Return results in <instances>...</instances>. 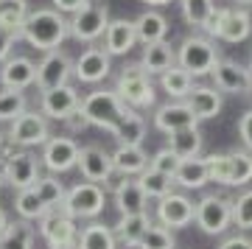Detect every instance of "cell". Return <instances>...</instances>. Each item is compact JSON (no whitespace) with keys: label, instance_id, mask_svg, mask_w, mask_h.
I'll list each match as a JSON object with an SVG mask.
<instances>
[{"label":"cell","instance_id":"cell-7","mask_svg":"<svg viewBox=\"0 0 252 249\" xmlns=\"http://www.w3.org/2000/svg\"><path fill=\"white\" fill-rule=\"evenodd\" d=\"M6 143H11L14 149H34V146H45L54 134H51V124L42 112L28 109L17 121H11L9 129L3 132Z\"/></svg>","mask_w":252,"mask_h":249},{"label":"cell","instance_id":"cell-20","mask_svg":"<svg viewBox=\"0 0 252 249\" xmlns=\"http://www.w3.org/2000/svg\"><path fill=\"white\" fill-rule=\"evenodd\" d=\"M137 45V31L135 20H109L107 31H104V51L109 56H126Z\"/></svg>","mask_w":252,"mask_h":249},{"label":"cell","instance_id":"cell-47","mask_svg":"<svg viewBox=\"0 0 252 249\" xmlns=\"http://www.w3.org/2000/svg\"><path fill=\"white\" fill-rule=\"evenodd\" d=\"M54 3L56 11H62V14H76L79 9H84L90 0H51Z\"/></svg>","mask_w":252,"mask_h":249},{"label":"cell","instance_id":"cell-14","mask_svg":"<svg viewBox=\"0 0 252 249\" xmlns=\"http://www.w3.org/2000/svg\"><path fill=\"white\" fill-rule=\"evenodd\" d=\"M79 152H81V146L73 140V137H51V140L42 146L39 162H42L51 174H64V171L76 168Z\"/></svg>","mask_w":252,"mask_h":249},{"label":"cell","instance_id":"cell-6","mask_svg":"<svg viewBox=\"0 0 252 249\" xmlns=\"http://www.w3.org/2000/svg\"><path fill=\"white\" fill-rule=\"evenodd\" d=\"M177 64L182 70H188L193 79L199 76H210L213 67L219 64V54H216V45L210 42L207 36H185L182 45L177 48Z\"/></svg>","mask_w":252,"mask_h":249},{"label":"cell","instance_id":"cell-48","mask_svg":"<svg viewBox=\"0 0 252 249\" xmlns=\"http://www.w3.org/2000/svg\"><path fill=\"white\" fill-rule=\"evenodd\" d=\"M219 249H252V238L247 235H230L219 244Z\"/></svg>","mask_w":252,"mask_h":249},{"label":"cell","instance_id":"cell-1","mask_svg":"<svg viewBox=\"0 0 252 249\" xmlns=\"http://www.w3.org/2000/svg\"><path fill=\"white\" fill-rule=\"evenodd\" d=\"M20 34H23V42H28L34 51L48 54V51L62 48V42L70 36V31H67V17H64L62 11L36 9L26 17Z\"/></svg>","mask_w":252,"mask_h":249},{"label":"cell","instance_id":"cell-52","mask_svg":"<svg viewBox=\"0 0 252 249\" xmlns=\"http://www.w3.org/2000/svg\"><path fill=\"white\" fill-rule=\"evenodd\" d=\"M233 3H241V6H250L252 0H233Z\"/></svg>","mask_w":252,"mask_h":249},{"label":"cell","instance_id":"cell-4","mask_svg":"<svg viewBox=\"0 0 252 249\" xmlns=\"http://www.w3.org/2000/svg\"><path fill=\"white\" fill-rule=\"evenodd\" d=\"M210 182L227 187H241L252 182V154L250 152H230V154H210L207 157Z\"/></svg>","mask_w":252,"mask_h":249},{"label":"cell","instance_id":"cell-30","mask_svg":"<svg viewBox=\"0 0 252 249\" xmlns=\"http://www.w3.org/2000/svg\"><path fill=\"white\" fill-rule=\"evenodd\" d=\"M34 221H26V218H14L0 232V249H34Z\"/></svg>","mask_w":252,"mask_h":249},{"label":"cell","instance_id":"cell-28","mask_svg":"<svg viewBox=\"0 0 252 249\" xmlns=\"http://www.w3.org/2000/svg\"><path fill=\"white\" fill-rule=\"evenodd\" d=\"M210 182V171H207V157H190L182 160L177 174H174V185L185 187V190H199Z\"/></svg>","mask_w":252,"mask_h":249},{"label":"cell","instance_id":"cell-29","mask_svg":"<svg viewBox=\"0 0 252 249\" xmlns=\"http://www.w3.org/2000/svg\"><path fill=\"white\" fill-rule=\"evenodd\" d=\"M135 31H137V42H143V45L165 42V36H168V20L162 17L160 11L146 9L135 20Z\"/></svg>","mask_w":252,"mask_h":249},{"label":"cell","instance_id":"cell-23","mask_svg":"<svg viewBox=\"0 0 252 249\" xmlns=\"http://www.w3.org/2000/svg\"><path fill=\"white\" fill-rule=\"evenodd\" d=\"M252 31V20L244 9H221V20L216 28V39L224 42H244Z\"/></svg>","mask_w":252,"mask_h":249},{"label":"cell","instance_id":"cell-44","mask_svg":"<svg viewBox=\"0 0 252 249\" xmlns=\"http://www.w3.org/2000/svg\"><path fill=\"white\" fill-rule=\"evenodd\" d=\"M23 36L20 34H11V31H6V28H0V64L6 62L11 56V51H14V42H20Z\"/></svg>","mask_w":252,"mask_h":249},{"label":"cell","instance_id":"cell-31","mask_svg":"<svg viewBox=\"0 0 252 249\" xmlns=\"http://www.w3.org/2000/svg\"><path fill=\"white\" fill-rule=\"evenodd\" d=\"M202 132L199 126H188V129H177V132L168 134V149H171L180 160H190V157H199L202 152Z\"/></svg>","mask_w":252,"mask_h":249},{"label":"cell","instance_id":"cell-2","mask_svg":"<svg viewBox=\"0 0 252 249\" xmlns=\"http://www.w3.org/2000/svg\"><path fill=\"white\" fill-rule=\"evenodd\" d=\"M79 109H81V115L90 121V126H98V129H104L109 134L121 126V121H126L135 112L132 107H126L124 101L118 98L115 90H95L90 95H84Z\"/></svg>","mask_w":252,"mask_h":249},{"label":"cell","instance_id":"cell-11","mask_svg":"<svg viewBox=\"0 0 252 249\" xmlns=\"http://www.w3.org/2000/svg\"><path fill=\"white\" fill-rule=\"evenodd\" d=\"M70 79H73V59L62 48L42 54V59L36 64V81H34V87L39 93L64 87V84H70Z\"/></svg>","mask_w":252,"mask_h":249},{"label":"cell","instance_id":"cell-26","mask_svg":"<svg viewBox=\"0 0 252 249\" xmlns=\"http://www.w3.org/2000/svg\"><path fill=\"white\" fill-rule=\"evenodd\" d=\"M185 107L196 115V121H210L221 112V93L216 87H193L185 98Z\"/></svg>","mask_w":252,"mask_h":249},{"label":"cell","instance_id":"cell-37","mask_svg":"<svg viewBox=\"0 0 252 249\" xmlns=\"http://www.w3.org/2000/svg\"><path fill=\"white\" fill-rule=\"evenodd\" d=\"M34 190H36V196L42 199V205H45L48 210L59 207L64 202V196H67V187L59 182L56 174H45V177H39V179H36V185H34Z\"/></svg>","mask_w":252,"mask_h":249},{"label":"cell","instance_id":"cell-18","mask_svg":"<svg viewBox=\"0 0 252 249\" xmlns=\"http://www.w3.org/2000/svg\"><path fill=\"white\" fill-rule=\"evenodd\" d=\"M213 81H216L219 93H230V95H241L252 87V76L250 70L238 62H230V59H219V64L213 67Z\"/></svg>","mask_w":252,"mask_h":249},{"label":"cell","instance_id":"cell-3","mask_svg":"<svg viewBox=\"0 0 252 249\" xmlns=\"http://www.w3.org/2000/svg\"><path fill=\"white\" fill-rule=\"evenodd\" d=\"M115 93L126 107H132V109H149V107H154V98H157L152 76L140 67V62L126 64L124 70L118 73Z\"/></svg>","mask_w":252,"mask_h":249},{"label":"cell","instance_id":"cell-33","mask_svg":"<svg viewBox=\"0 0 252 249\" xmlns=\"http://www.w3.org/2000/svg\"><path fill=\"white\" fill-rule=\"evenodd\" d=\"M160 87L162 93L174 101H185L190 95V90H193V76L188 70H182L180 64H174L171 70H165L160 76Z\"/></svg>","mask_w":252,"mask_h":249},{"label":"cell","instance_id":"cell-42","mask_svg":"<svg viewBox=\"0 0 252 249\" xmlns=\"http://www.w3.org/2000/svg\"><path fill=\"white\" fill-rule=\"evenodd\" d=\"M233 224L238 230H252V190L233 199Z\"/></svg>","mask_w":252,"mask_h":249},{"label":"cell","instance_id":"cell-40","mask_svg":"<svg viewBox=\"0 0 252 249\" xmlns=\"http://www.w3.org/2000/svg\"><path fill=\"white\" fill-rule=\"evenodd\" d=\"M213 0H180V11H182V20L188 26H196L202 28L207 23V17L213 14Z\"/></svg>","mask_w":252,"mask_h":249},{"label":"cell","instance_id":"cell-12","mask_svg":"<svg viewBox=\"0 0 252 249\" xmlns=\"http://www.w3.org/2000/svg\"><path fill=\"white\" fill-rule=\"evenodd\" d=\"M0 165H3V179H6V185H11L14 190L34 187L36 179L42 177V162L36 160L28 149H17V152L9 154Z\"/></svg>","mask_w":252,"mask_h":249},{"label":"cell","instance_id":"cell-36","mask_svg":"<svg viewBox=\"0 0 252 249\" xmlns=\"http://www.w3.org/2000/svg\"><path fill=\"white\" fill-rule=\"evenodd\" d=\"M23 112H28V95L23 90H0V124L17 121Z\"/></svg>","mask_w":252,"mask_h":249},{"label":"cell","instance_id":"cell-13","mask_svg":"<svg viewBox=\"0 0 252 249\" xmlns=\"http://www.w3.org/2000/svg\"><path fill=\"white\" fill-rule=\"evenodd\" d=\"M109 70H112V56L95 45L84 48L79 59H73V76L81 84H98L109 76Z\"/></svg>","mask_w":252,"mask_h":249},{"label":"cell","instance_id":"cell-32","mask_svg":"<svg viewBox=\"0 0 252 249\" xmlns=\"http://www.w3.org/2000/svg\"><path fill=\"white\" fill-rule=\"evenodd\" d=\"M76 249H118L115 232L107 224L90 221L87 227L79 230V244H76Z\"/></svg>","mask_w":252,"mask_h":249},{"label":"cell","instance_id":"cell-53","mask_svg":"<svg viewBox=\"0 0 252 249\" xmlns=\"http://www.w3.org/2000/svg\"><path fill=\"white\" fill-rule=\"evenodd\" d=\"M3 143H6V137H3V132H0V149H3Z\"/></svg>","mask_w":252,"mask_h":249},{"label":"cell","instance_id":"cell-39","mask_svg":"<svg viewBox=\"0 0 252 249\" xmlns=\"http://www.w3.org/2000/svg\"><path fill=\"white\" fill-rule=\"evenodd\" d=\"M137 182H140V187H143V193L149 196V199H157L160 202L162 196L174 193V177H168V174H160V171L154 168H146L140 177H137Z\"/></svg>","mask_w":252,"mask_h":249},{"label":"cell","instance_id":"cell-27","mask_svg":"<svg viewBox=\"0 0 252 249\" xmlns=\"http://www.w3.org/2000/svg\"><path fill=\"white\" fill-rule=\"evenodd\" d=\"M174 64H177V51L168 42H154V45H146L143 48L140 67L149 76H162L165 70H171Z\"/></svg>","mask_w":252,"mask_h":249},{"label":"cell","instance_id":"cell-5","mask_svg":"<svg viewBox=\"0 0 252 249\" xmlns=\"http://www.w3.org/2000/svg\"><path fill=\"white\" fill-rule=\"evenodd\" d=\"M109 26V9L104 0H90L84 9H79L76 14L67 17V31H70V39L84 45H93L95 39L104 36Z\"/></svg>","mask_w":252,"mask_h":249},{"label":"cell","instance_id":"cell-19","mask_svg":"<svg viewBox=\"0 0 252 249\" xmlns=\"http://www.w3.org/2000/svg\"><path fill=\"white\" fill-rule=\"evenodd\" d=\"M36 81V64L28 56L11 54L6 62L0 64V84L6 90H28Z\"/></svg>","mask_w":252,"mask_h":249},{"label":"cell","instance_id":"cell-9","mask_svg":"<svg viewBox=\"0 0 252 249\" xmlns=\"http://www.w3.org/2000/svg\"><path fill=\"white\" fill-rule=\"evenodd\" d=\"M196 227L205 235H224L233 224V199L221 193H207L196 202Z\"/></svg>","mask_w":252,"mask_h":249},{"label":"cell","instance_id":"cell-38","mask_svg":"<svg viewBox=\"0 0 252 249\" xmlns=\"http://www.w3.org/2000/svg\"><path fill=\"white\" fill-rule=\"evenodd\" d=\"M14 210H17V216L26 218V221H39V218L48 213V207L42 205V199L36 196L34 187L17 190V196H14Z\"/></svg>","mask_w":252,"mask_h":249},{"label":"cell","instance_id":"cell-34","mask_svg":"<svg viewBox=\"0 0 252 249\" xmlns=\"http://www.w3.org/2000/svg\"><path fill=\"white\" fill-rule=\"evenodd\" d=\"M28 14H31L28 0H0V28H6L11 34H20Z\"/></svg>","mask_w":252,"mask_h":249},{"label":"cell","instance_id":"cell-16","mask_svg":"<svg viewBox=\"0 0 252 249\" xmlns=\"http://www.w3.org/2000/svg\"><path fill=\"white\" fill-rule=\"evenodd\" d=\"M76 168H79L84 182H95V185H101V187H104V182L115 174V168H112V154H107L101 146H81Z\"/></svg>","mask_w":252,"mask_h":249},{"label":"cell","instance_id":"cell-50","mask_svg":"<svg viewBox=\"0 0 252 249\" xmlns=\"http://www.w3.org/2000/svg\"><path fill=\"white\" fill-rule=\"evenodd\" d=\"M140 3H149V6H168L174 0H140Z\"/></svg>","mask_w":252,"mask_h":249},{"label":"cell","instance_id":"cell-25","mask_svg":"<svg viewBox=\"0 0 252 249\" xmlns=\"http://www.w3.org/2000/svg\"><path fill=\"white\" fill-rule=\"evenodd\" d=\"M152 224H154V221L149 218V213L121 216V218H118V224L112 227V232H115V241L121 244V247H126V249H137L140 238L146 235V230H149Z\"/></svg>","mask_w":252,"mask_h":249},{"label":"cell","instance_id":"cell-17","mask_svg":"<svg viewBox=\"0 0 252 249\" xmlns=\"http://www.w3.org/2000/svg\"><path fill=\"white\" fill-rule=\"evenodd\" d=\"M79 104H81L79 90L73 87V84H64V87L42 93V98H39V112H42L48 121H64L70 112L79 109Z\"/></svg>","mask_w":252,"mask_h":249},{"label":"cell","instance_id":"cell-43","mask_svg":"<svg viewBox=\"0 0 252 249\" xmlns=\"http://www.w3.org/2000/svg\"><path fill=\"white\" fill-rule=\"evenodd\" d=\"M180 157L165 146V149H160V152L154 154L152 160H149V168H154V171H160V174H168V177H174L177 174V168H180Z\"/></svg>","mask_w":252,"mask_h":249},{"label":"cell","instance_id":"cell-24","mask_svg":"<svg viewBox=\"0 0 252 249\" xmlns=\"http://www.w3.org/2000/svg\"><path fill=\"white\" fill-rule=\"evenodd\" d=\"M149 154L143 152V146H118L112 152V168L121 177H140L149 168Z\"/></svg>","mask_w":252,"mask_h":249},{"label":"cell","instance_id":"cell-8","mask_svg":"<svg viewBox=\"0 0 252 249\" xmlns=\"http://www.w3.org/2000/svg\"><path fill=\"white\" fill-rule=\"evenodd\" d=\"M107 205V190L95 182H76V185L67 190L64 202L59 205V210L70 216V218H98L101 210Z\"/></svg>","mask_w":252,"mask_h":249},{"label":"cell","instance_id":"cell-46","mask_svg":"<svg viewBox=\"0 0 252 249\" xmlns=\"http://www.w3.org/2000/svg\"><path fill=\"white\" fill-rule=\"evenodd\" d=\"M62 124L67 126V132H70V134H79V132H84V129L90 126V121L81 115V109H76V112H70V115L64 118Z\"/></svg>","mask_w":252,"mask_h":249},{"label":"cell","instance_id":"cell-21","mask_svg":"<svg viewBox=\"0 0 252 249\" xmlns=\"http://www.w3.org/2000/svg\"><path fill=\"white\" fill-rule=\"evenodd\" d=\"M115 207L121 216H135V213H146L149 205V196L143 193V187L137 182V177H124L118 182V187L112 190Z\"/></svg>","mask_w":252,"mask_h":249},{"label":"cell","instance_id":"cell-49","mask_svg":"<svg viewBox=\"0 0 252 249\" xmlns=\"http://www.w3.org/2000/svg\"><path fill=\"white\" fill-rule=\"evenodd\" d=\"M6 224H9V213H6V210L0 207V232L6 230Z\"/></svg>","mask_w":252,"mask_h":249},{"label":"cell","instance_id":"cell-51","mask_svg":"<svg viewBox=\"0 0 252 249\" xmlns=\"http://www.w3.org/2000/svg\"><path fill=\"white\" fill-rule=\"evenodd\" d=\"M6 185V179H3V165H0V187Z\"/></svg>","mask_w":252,"mask_h":249},{"label":"cell","instance_id":"cell-15","mask_svg":"<svg viewBox=\"0 0 252 249\" xmlns=\"http://www.w3.org/2000/svg\"><path fill=\"white\" fill-rule=\"evenodd\" d=\"M196 216V202H190L185 193H168L157 202V224L168 230H182L188 227Z\"/></svg>","mask_w":252,"mask_h":249},{"label":"cell","instance_id":"cell-22","mask_svg":"<svg viewBox=\"0 0 252 249\" xmlns=\"http://www.w3.org/2000/svg\"><path fill=\"white\" fill-rule=\"evenodd\" d=\"M154 126L160 129V132L171 134L177 129H188V126H199L196 115L185 107V101H168V104H162V107L154 109Z\"/></svg>","mask_w":252,"mask_h":249},{"label":"cell","instance_id":"cell-10","mask_svg":"<svg viewBox=\"0 0 252 249\" xmlns=\"http://www.w3.org/2000/svg\"><path fill=\"white\" fill-rule=\"evenodd\" d=\"M36 224H39V235L45 238L48 249H76V244H79V227H76V218H70L64 210L54 207Z\"/></svg>","mask_w":252,"mask_h":249},{"label":"cell","instance_id":"cell-41","mask_svg":"<svg viewBox=\"0 0 252 249\" xmlns=\"http://www.w3.org/2000/svg\"><path fill=\"white\" fill-rule=\"evenodd\" d=\"M137 249H177V238H174V232L168 227H162V224H152L146 235L140 238Z\"/></svg>","mask_w":252,"mask_h":249},{"label":"cell","instance_id":"cell-35","mask_svg":"<svg viewBox=\"0 0 252 249\" xmlns=\"http://www.w3.org/2000/svg\"><path fill=\"white\" fill-rule=\"evenodd\" d=\"M112 137L118 140V146H143V140H146V118L137 115V112H132L126 121H121V126L112 132Z\"/></svg>","mask_w":252,"mask_h":249},{"label":"cell","instance_id":"cell-45","mask_svg":"<svg viewBox=\"0 0 252 249\" xmlns=\"http://www.w3.org/2000/svg\"><path fill=\"white\" fill-rule=\"evenodd\" d=\"M238 137H241L244 149H247V152H252V109H250V112H244V115L238 118Z\"/></svg>","mask_w":252,"mask_h":249}]
</instances>
